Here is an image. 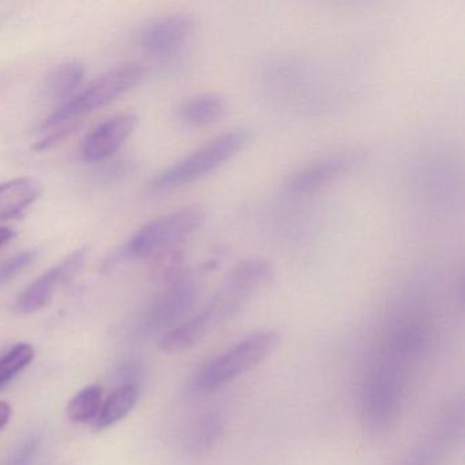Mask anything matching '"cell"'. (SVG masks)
<instances>
[{"label": "cell", "mask_w": 465, "mask_h": 465, "mask_svg": "<svg viewBox=\"0 0 465 465\" xmlns=\"http://www.w3.org/2000/svg\"><path fill=\"white\" fill-rule=\"evenodd\" d=\"M140 400V389L134 383L119 386L108 396L100 408L96 418L97 429H107L124 420L137 405Z\"/></svg>", "instance_id": "15"}, {"label": "cell", "mask_w": 465, "mask_h": 465, "mask_svg": "<svg viewBox=\"0 0 465 465\" xmlns=\"http://www.w3.org/2000/svg\"><path fill=\"white\" fill-rule=\"evenodd\" d=\"M252 140V133L247 129L222 133L162 171L149 189L152 193H165L194 183L230 162Z\"/></svg>", "instance_id": "4"}, {"label": "cell", "mask_w": 465, "mask_h": 465, "mask_svg": "<svg viewBox=\"0 0 465 465\" xmlns=\"http://www.w3.org/2000/svg\"><path fill=\"white\" fill-rule=\"evenodd\" d=\"M85 249L77 250L70 254L66 260L53 266L47 272L42 274L39 279L35 280L17 299V310L24 314H32V312H40L48 306L53 301L55 291L58 290L62 282H67L70 277L74 276L81 266L85 262Z\"/></svg>", "instance_id": "11"}, {"label": "cell", "mask_w": 465, "mask_h": 465, "mask_svg": "<svg viewBox=\"0 0 465 465\" xmlns=\"http://www.w3.org/2000/svg\"><path fill=\"white\" fill-rule=\"evenodd\" d=\"M137 124L138 116L132 113L121 114L103 122L92 130L91 134L86 135L81 148V156L86 162L110 159L134 133Z\"/></svg>", "instance_id": "12"}, {"label": "cell", "mask_w": 465, "mask_h": 465, "mask_svg": "<svg viewBox=\"0 0 465 465\" xmlns=\"http://www.w3.org/2000/svg\"><path fill=\"white\" fill-rule=\"evenodd\" d=\"M12 407L9 402L0 401V430L4 429L7 423H9L10 418H12Z\"/></svg>", "instance_id": "23"}, {"label": "cell", "mask_w": 465, "mask_h": 465, "mask_svg": "<svg viewBox=\"0 0 465 465\" xmlns=\"http://www.w3.org/2000/svg\"><path fill=\"white\" fill-rule=\"evenodd\" d=\"M35 350L31 344H21L13 347L9 352L0 358V391L9 385L21 371L32 363Z\"/></svg>", "instance_id": "18"}, {"label": "cell", "mask_w": 465, "mask_h": 465, "mask_svg": "<svg viewBox=\"0 0 465 465\" xmlns=\"http://www.w3.org/2000/svg\"><path fill=\"white\" fill-rule=\"evenodd\" d=\"M227 111V102L219 94H203L184 100L178 108L179 121L187 126L203 127L219 121Z\"/></svg>", "instance_id": "14"}, {"label": "cell", "mask_w": 465, "mask_h": 465, "mask_svg": "<svg viewBox=\"0 0 465 465\" xmlns=\"http://www.w3.org/2000/svg\"><path fill=\"white\" fill-rule=\"evenodd\" d=\"M36 250H25V252H18L15 257L9 258L0 265V287H4L7 282L18 276L21 272L25 271L29 265H32L36 260Z\"/></svg>", "instance_id": "20"}, {"label": "cell", "mask_w": 465, "mask_h": 465, "mask_svg": "<svg viewBox=\"0 0 465 465\" xmlns=\"http://www.w3.org/2000/svg\"><path fill=\"white\" fill-rule=\"evenodd\" d=\"M143 70L138 66H124L105 73L88 88L67 100L42 124L43 132L64 126L74 119L94 113L97 108L110 104L122 94L134 88L143 80Z\"/></svg>", "instance_id": "5"}, {"label": "cell", "mask_w": 465, "mask_h": 465, "mask_svg": "<svg viewBox=\"0 0 465 465\" xmlns=\"http://www.w3.org/2000/svg\"><path fill=\"white\" fill-rule=\"evenodd\" d=\"M15 238V232L10 228L0 227V247L9 243Z\"/></svg>", "instance_id": "24"}, {"label": "cell", "mask_w": 465, "mask_h": 465, "mask_svg": "<svg viewBox=\"0 0 465 465\" xmlns=\"http://www.w3.org/2000/svg\"><path fill=\"white\" fill-rule=\"evenodd\" d=\"M43 186L32 178H18L0 184V220L13 219L39 200Z\"/></svg>", "instance_id": "13"}, {"label": "cell", "mask_w": 465, "mask_h": 465, "mask_svg": "<svg viewBox=\"0 0 465 465\" xmlns=\"http://www.w3.org/2000/svg\"><path fill=\"white\" fill-rule=\"evenodd\" d=\"M194 28L192 15L182 13L165 15L143 26L138 35V43L151 55H173L189 42Z\"/></svg>", "instance_id": "10"}, {"label": "cell", "mask_w": 465, "mask_h": 465, "mask_svg": "<svg viewBox=\"0 0 465 465\" xmlns=\"http://www.w3.org/2000/svg\"><path fill=\"white\" fill-rule=\"evenodd\" d=\"M103 404V391L99 385H89L78 391L66 407L67 418L73 423L96 420Z\"/></svg>", "instance_id": "17"}, {"label": "cell", "mask_w": 465, "mask_h": 465, "mask_svg": "<svg viewBox=\"0 0 465 465\" xmlns=\"http://www.w3.org/2000/svg\"><path fill=\"white\" fill-rule=\"evenodd\" d=\"M39 446V438H28L0 465H32V462L36 459Z\"/></svg>", "instance_id": "21"}, {"label": "cell", "mask_w": 465, "mask_h": 465, "mask_svg": "<svg viewBox=\"0 0 465 465\" xmlns=\"http://www.w3.org/2000/svg\"><path fill=\"white\" fill-rule=\"evenodd\" d=\"M271 273L268 261L261 258L238 263L203 309L165 331L160 340V348L164 352L179 353L194 347L203 337L232 320L265 285Z\"/></svg>", "instance_id": "1"}, {"label": "cell", "mask_w": 465, "mask_h": 465, "mask_svg": "<svg viewBox=\"0 0 465 465\" xmlns=\"http://www.w3.org/2000/svg\"><path fill=\"white\" fill-rule=\"evenodd\" d=\"M412 363L381 345L361 386V418L370 434L383 437L396 426Z\"/></svg>", "instance_id": "2"}, {"label": "cell", "mask_w": 465, "mask_h": 465, "mask_svg": "<svg viewBox=\"0 0 465 465\" xmlns=\"http://www.w3.org/2000/svg\"><path fill=\"white\" fill-rule=\"evenodd\" d=\"M222 416L214 412V411H208L195 423L190 445H192L194 450L200 451V453L211 450L216 440H219L220 435H222Z\"/></svg>", "instance_id": "19"}, {"label": "cell", "mask_w": 465, "mask_h": 465, "mask_svg": "<svg viewBox=\"0 0 465 465\" xmlns=\"http://www.w3.org/2000/svg\"><path fill=\"white\" fill-rule=\"evenodd\" d=\"M461 419L462 416L456 411L446 413L430 434L393 465H443L459 440L462 430Z\"/></svg>", "instance_id": "9"}, {"label": "cell", "mask_w": 465, "mask_h": 465, "mask_svg": "<svg viewBox=\"0 0 465 465\" xmlns=\"http://www.w3.org/2000/svg\"><path fill=\"white\" fill-rule=\"evenodd\" d=\"M84 75H85V70L80 64L70 62V64H59L48 75L45 83V96L50 102L64 104L83 83Z\"/></svg>", "instance_id": "16"}, {"label": "cell", "mask_w": 465, "mask_h": 465, "mask_svg": "<svg viewBox=\"0 0 465 465\" xmlns=\"http://www.w3.org/2000/svg\"><path fill=\"white\" fill-rule=\"evenodd\" d=\"M280 344L277 331H260L231 345L203 363L190 381L193 393L205 394L238 380L265 361Z\"/></svg>", "instance_id": "3"}, {"label": "cell", "mask_w": 465, "mask_h": 465, "mask_svg": "<svg viewBox=\"0 0 465 465\" xmlns=\"http://www.w3.org/2000/svg\"><path fill=\"white\" fill-rule=\"evenodd\" d=\"M130 171H132V163H116L113 167H107L100 173V179L104 182H113L127 175Z\"/></svg>", "instance_id": "22"}, {"label": "cell", "mask_w": 465, "mask_h": 465, "mask_svg": "<svg viewBox=\"0 0 465 465\" xmlns=\"http://www.w3.org/2000/svg\"><path fill=\"white\" fill-rule=\"evenodd\" d=\"M200 295V282L194 276H182L171 282L143 312L140 331L145 336L171 331L194 307Z\"/></svg>", "instance_id": "7"}, {"label": "cell", "mask_w": 465, "mask_h": 465, "mask_svg": "<svg viewBox=\"0 0 465 465\" xmlns=\"http://www.w3.org/2000/svg\"><path fill=\"white\" fill-rule=\"evenodd\" d=\"M205 222L201 206H186L152 220L134 233L126 247L130 258H148L168 252L195 232Z\"/></svg>", "instance_id": "6"}, {"label": "cell", "mask_w": 465, "mask_h": 465, "mask_svg": "<svg viewBox=\"0 0 465 465\" xmlns=\"http://www.w3.org/2000/svg\"><path fill=\"white\" fill-rule=\"evenodd\" d=\"M361 160V153L358 151H340L325 154L295 171L287 179L285 187L291 194L295 195L318 192L350 173Z\"/></svg>", "instance_id": "8"}]
</instances>
